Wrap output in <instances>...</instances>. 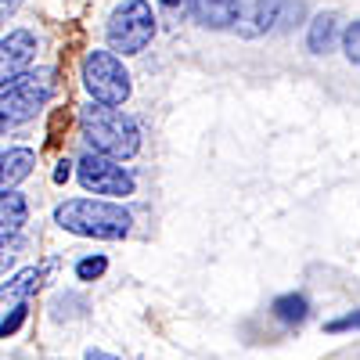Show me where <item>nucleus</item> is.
Segmentation results:
<instances>
[{"mask_svg":"<svg viewBox=\"0 0 360 360\" xmlns=\"http://www.w3.org/2000/svg\"><path fill=\"white\" fill-rule=\"evenodd\" d=\"M79 134L86 141V148L94 155H105V159H134L141 152V130L137 123L119 112V108H108V105H98L90 101L83 112H79Z\"/></svg>","mask_w":360,"mask_h":360,"instance_id":"nucleus-1","label":"nucleus"},{"mask_svg":"<svg viewBox=\"0 0 360 360\" xmlns=\"http://www.w3.org/2000/svg\"><path fill=\"white\" fill-rule=\"evenodd\" d=\"M54 224L79 234V238H98V242H123L130 234L134 217L123 205L115 202H101V198H69L54 209Z\"/></svg>","mask_w":360,"mask_h":360,"instance_id":"nucleus-2","label":"nucleus"},{"mask_svg":"<svg viewBox=\"0 0 360 360\" xmlns=\"http://www.w3.org/2000/svg\"><path fill=\"white\" fill-rule=\"evenodd\" d=\"M58 72L54 69H29L22 79H15L11 86L0 90V134H8L22 123H29V119H37V112L51 101L54 94V79Z\"/></svg>","mask_w":360,"mask_h":360,"instance_id":"nucleus-3","label":"nucleus"},{"mask_svg":"<svg viewBox=\"0 0 360 360\" xmlns=\"http://www.w3.org/2000/svg\"><path fill=\"white\" fill-rule=\"evenodd\" d=\"M155 37V11L148 0H123L105 22V40L112 47V54L130 58L141 54Z\"/></svg>","mask_w":360,"mask_h":360,"instance_id":"nucleus-4","label":"nucleus"},{"mask_svg":"<svg viewBox=\"0 0 360 360\" xmlns=\"http://www.w3.org/2000/svg\"><path fill=\"white\" fill-rule=\"evenodd\" d=\"M83 86H86L90 101L108 105V108H119L134 90L123 58L112 51H90L83 58Z\"/></svg>","mask_w":360,"mask_h":360,"instance_id":"nucleus-5","label":"nucleus"},{"mask_svg":"<svg viewBox=\"0 0 360 360\" xmlns=\"http://www.w3.org/2000/svg\"><path fill=\"white\" fill-rule=\"evenodd\" d=\"M76 176L86 191L94 195H108V198H123V195H134V173L115 162V159H105V155H94L86 152L79 162H76Z\"/></svg>","mask_w":360,"mask_h":360,"instance_id":"nucleus-6","label":"nucleus"},{"mask_svg":"<svg viewBox=\"0 0 360 360\" xmlns=\"http://www.w3.org/2000/svg\"><path fill=\"white\" fill-rule=\"evenodd\" d=\"M288 0H234V33L242 40H259L285 18Z\"/></svg>","mask_w":360,"mask_h":360,"instance_id":"nucleus-7","label":"nucleus"},{"mask_svg":"<svg viewBox=\"0 0 360 360\" xmlns=\"http://www.w3.org/2000/svg\"><path fill=\"white\" fill-rule=\"evenodd\" d=\"M37 62V37L29 29H11L8 37H0V90L22 79Z\"/></svg>","mask_w":360,"mask_h":360,"instance_id":"nucleus-8","label":"nucleus"},{"mask_svg":"<svg viewBox=\"0 0 360 360\" xmlns=\"http://www.w3.org/2000/svg\"><path fill=\"white\" fill-rule=\"evenodd\" d=\"M339 40H342V15L339 11H321L310 18V29H307V51L310 54H332Z\"/></svg>","mask_w":360,"mask_h":360,"instance_id":"nucleus-9","label":"nucleus"},{"mask_svg":"<svg viewBox=\"0 0 360 360\" xmlns=\"http://www.w3.org/2000/svg\"><path fill=\"white\" fill-rule=\"evenodd\" d=\"M33 166H37L33 148H8V152H0V195L15 191L22 180L33 173Z\"/></svg>","mask_w":360,"mask_h":360,"instance_id":"nucleus-10","label":"nucleus"},{"mask_svg":"<svg viewBox=\"0 0 360 360\" xmlns=\"http://www.w3.org/2000/svg\"><path fill=\"white\" fill-rule=\"evenodd\" d=\"M188 11L202 29H231L234 25V0H188Z\"/></svg>","mask_w":360,"mask_h":360,"instance_id":"nucleus-11","label":"nucleus"},{"mask_svg":"<svg viewBox=\"0 0 360 360\" xmlns=\"http://www.w3.org/2000/svg\"><path fill=\"white\" fill-rule=\"evenodd\" d=\"M44 278H47V266H25V270H18L15 278H8V285H0V299H4V303L8 299L25 303V299L44 285Z\"/></svg>","mask_w":360,"mask_h":360,"instance_id":"nucleus-12","label":"nucleus"},{"mask_svg":"<svg viewBox=\"0 0 360 360\" xmlns=\"http://www.w3.org/2000/svg\"><path fill=\"white\" fill-rule=\"evenodd\" d=\"M25 220H29L25 198L15 195V191H4V195H0V242H4V238H11V234H18Z\"/></svg>","mask_w":360,"mask_h":360,"instance_id":"nucleus-13","label":"nucleus"},{"mask_svg":"<svg viewBox=\"0 0 360 360\" xmlns=\"http://www.w3.org/2000/svg\"><path fill=\"white\" fill-rule=\"evenodd\" d=\"M307 314H310L307 295L288 292V295H278V299H274V317H278L281 324H303Z\"/></svg>","mask_w":360,"mask_h":360,"instance_id":"nucleus-14","label":"nucleus"},{"mask_svg":"<svg viewBox=\"0 0 360 360\" xmlns=\"http://www.w3.org/2000/svg\"><path fill=\"white\" fill-rule=\"evenodd\" d=\"M22 249H25V242H22L18 234H11V238H4V242H0V274H8V270L18 263Z\"/></svg>","mask_w":360,"mask_h":360,"instance_id":"nucleus-15","label":"nucleus"},{"mask_svg":"<svg viewBox=\"0 0 360 360\" xmlns=\"http://www.w3.org/2000/svg\"><path fill=\"white\" fill-rule=\"evenodd\" d=\"M105 270H108V259L105 256H86V259L76 263V278L79 281H98Z\"/></svg>","mask_w":360,"mask_h":360,"instance_id":"nucleus-16","label":"nucleus"},{"mask_svg":"<svg viewBox=\"0 0 360 360\" xmlns=\"http://www.w3.org/2000/svg\"><path fill=\"white\" fill-rule=\"evenodd\" d=\"M342 51H346V58L353 65H360V18L342 29Z\"/></svg>","mask_w":360,"mask_h":360,"instance_id":"nucleus-17","label":"nucleus"},{"mask_svg":"<svg viewBox=\"0 0 360 360\" xmlns=\"http://www.w3.org/2000/svg\"><path fill=\"white\" fill-rule=\"evenodd\" d=\"M25 317H29V307H25V303H18V307H15V310H11V314L4 317V321H0V339H8V335H15L18 328L25 324Z\"/></svg>","mask_w":360,"mask_h":360,"instance_id":"nucleus-18","label":"nucleus"},{"mask_svg":"<svg viewBox=\"0 0 360 360\" xmlns=\"http://www.w3.org/2000/svg\"><path fill=\"white\" fill-rule=\"evenodd\" d=\"M349 328H360V310L346 314V317H335V321H328V332H349Z\"/></svg>","mask_w":360,"mask_h":360,"instance_id":"nucleus-19","label":"nucleus"},{"mask_svg":"<svg viewBox=\"0 0 360 360\" xmlns=\"http://www.w3.org/2000/svg\"><path fill=\"white\" fill-rule=\"evenodd\" d=\"M69 176H72V162H69V159H62V162L54 166V184H65Z\"/></svg>","mask_w":360,"mask_h":360,"instance_id":"nucleus-20","label":"nucleus"},{"mask_svg":"<svg viewBox=\"0 0 360 360\" xmlns=\"http://www.w3.org/2000/svg\"><path fill=\"white\" fill-rule=\"evenodd\" d=\"M18 8H22V0H0V22H8Z\"/></svg>","mask_w":360,"mask_h":360,"instance_id":"nucleus-21","label":"nucleus"},{"mask_svg":"<svg viewBox=\"0 0 360 360\" xmlns=\"http://www.w3.org/2000/svg\"><path fill=\"white\" fill-rule=\"evenodd\" d=\"M83 360H123V356H115V353H105V349H94V346H90V349L83 353Z\"/></svg>","mask_w":360,"mask_h":360,"instance_id":"nucleus-22","label":"nucleus"},{"mask_svg":"<svg viewBox=\"0 0 360 360\" xmlns=\"http://www.w3.org/2000/svg\"><path fill=\"white\" fill-rule=\"evenodd\" d=\"M184 0H162V8H180Z\"/></svg>","mask_w":360,"mask_h":360,"instance_id":"nucleus-23","label":"nucleus"},{"mask_svg":"<svg viewBox=\"0 0 360 360\" xmlns=\"http://www.w3.org/2000/svg\"><path fill=\"white\" fill-rule=\"evenodd\" d=\"M0 25H4V22H0Z\"/></svg>","mask_w":360,"mask_h":360,"instance_id":"nucleus-24","label":"nucleus"}]
</instances>
